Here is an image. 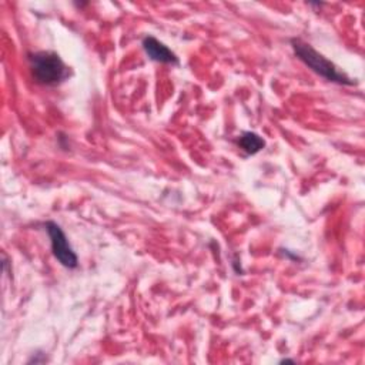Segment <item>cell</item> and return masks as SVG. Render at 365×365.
Here are the masks:
<instances>
[{"label":"cell","instance_id":"obj_1","mask_svg":"<svg viewBox=\"0 0 365 365\" xmlns=\"http://www.w3.org/2000/svg\"><path fill=\"white\" fill-rule=\"evenodd\" d=\"M291 47L295 53V56L312 71L319 74L328 81H334L338 84H345V86H352L355 84L354 80H351L345 73L339 71L338 67L331 63L327 57H324L321 53L314 50L311 44L302 41L301 38H292L291 40Z\"/></svg>","mask_w":365,"mask_h":365},{"label":"cell","instance_id":"obj_2","mask_svg":"<svg viewBox=\"0 0 365 365\" xmlns=\"http://www.w3.org/2000/svg\"><path fill=\"white\" fill-rule=\"evenodd\" d=\"M29 60L33 77L41 84L54 86L68 77V67L57 53L37 51L30 54Z\"/></svg>","mask_w":365,"mask_h":365},{"label":"cell","instance_id":"obj_3","mask_svg":"<svg viewBox=\"0 0 365 365\" xmlns=\"http://www.w3.org/2000/svg\"><path fill=\"white\" fill-rule=\"evenodd\" d=\"M46 230L47 234L50 237V242H51V251L53 255L56 257V259L67 268H76L78 265V259L76 252L73 251L66 234L63 232V230L60 228L58 224L53 222V221H47L46 222Z\"/></svg>","mask_w":365,"mask_h":365},{"label":"cell","instance_id":"obj_4","mask_svg":"<svg viewBox=\"0 0 365 365\" xmlns=\"http://www.w3.org/2000/svg\"><path fill=\"white\" fill-rule=\"evenodd\" d=\"M143 48L145 54L154 61L165 64H178V57L167 46H164L153 36H147L143 38Z\"/></svg>","mask_w":365,"mask_h":365},{"label":"cell","instance_id":"obj_5","mask_svg":"<svg viewBox=\"0 0 365 365\" xmlns=\"http://www.w3.org/2000/svg\"><path fill=\"white\" fill-rule=\"evenodd\" d=\"M238 145L247 153V154H255L261 151L265 147V141L262 137H259L257 133L245 131L238 138Z\"/></svg>","mask_w":365,"mask_h":365}]
</instances>
